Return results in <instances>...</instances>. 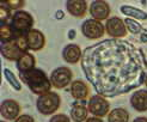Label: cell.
Segmentation results:
<instances>
[{"mask_svg":"<svg viewBox=\"0 0 147 122\" xmlns=\"http://www.w3.org/2000/svg\"><path fill=\"white\" fill-rule=\"evenodd\" d=\"M146 61L131 43L113 38L87 47L82 57L85 75L98 95L114 97L139 86Z\"/></svg>","mask_w":147,"mask_h":122,"instance_id":"6da1fadb","label":"cell"},{"mask_svg":"<svg viewBox=\"0 0 147 122\" xmlns=\"http://www.w3.org/2000/svg\"><path fill=\"white\" fill-rule=\"evenodd\" d=\"M20 78L34 93L40 96L50 92V89L53 86L50 79H48L45 72L38 68H34L26 73H20Z\"/></svg>","mask_w":147,"mask_h":122,"instance_id":"7a4b0ae2","label":"cell"},{"mask_svg":"<svg viewBox=\"0 0 147 122\" xmlns=\"http://www.w3.org/2000/svg\"><path fill=\"white\" fill-rule=\"evenodd\" d=\"M61 104V98L56 92H48L46 95H42L38 97L36 106L37 110L43 115H51L54 114Z\"/></svg>","mask_w":147,"mask_h":122,"instance_id":"3957f363","label":"cell"},{"mask_svg":"<svg viewBox=\"0 0 147 122\" xmlns=\"http://www.w3.org/2000/svg\"><path fill=\"white\" fill-rule=\"evenodd\" d=\"M34 24V18L26 11H17L11 18V26L13 29L16 36L24 35V32H29L32 30L31 26Z\"/></svg>","mask_w":147,"mask_h":122,"instance_id":"277c9868","label":"cell"},{"mask_svg":"<svg viewBox=\"0 0 147 122\" xmlns=\"http://www.w3.org/2000/svg\"><path fill=\"white\" fill-rule=\"evenodd\" d=\"M109 108L110 104L108 100L100 96V95H94L90 98V100L87 102V110H89L94 117H104L107 115H109Z\"/></svg>","mask_w":147,"mask_h":122,"instance_id":"5b68a950","label":"cell"},{"mask_svg":"<svg viewBox=\"0 0 147 122\" xmlns=\"http://www.w3.org/2000/svg\"><path fill=\"white\" fill-rule=\"evenodd\" d=\"M72 71L68 67H57L50 74V83L55 89H63L72 84Z\"/></svg>","mask_w":147,"mask_h":122,"instance_id":"8992f818","label":"cell"},{"mask_svg":"<svg viewBox=\"0 0 147 122\" xmlns=\"http://www.w3.org/2000/svg\"><path fill=\"white\" fill-rule=\"evenodd\" d=\"M105 26L103 25L99 20L96 19H87L82 25V32L86 38L97 40L104 35Z\"/></svg>","mask_w":147,"mask_h":122,"instance_id":"52a82bcc","label":"cell"},{"mask_svg":"<svg viewBox=\"0 0 147 122\" xmlns=\"http://www.w3.org/2000/svg\"><path fill=\"white\" fill-rule=\"evenodd\" d=\"M105 31L114 38H121L127 35V26L119 17H111L105 23Z\"/></svg>","mask_w":147,"mask_h":122,"instance_id":"ba28073f","label":"cell"},{"mask_svg":"<svg viewBox=\"0 0 147 122\" xmlns=\"http://www.w3.org/2000/svg\"><path fill=\"white\" fill-rule=\"evenodd\" d=\"M20 105L14 99H5L0 105V114L5 120H17L19 117Z\"/></svg>","mask_w":147,"mask_h":122,"instance_id":"9c48e42d","label":"cell"},{"mask_svg":"<svg viewBox=\"0 0 147 122\" xmlns=\"http://www.w3.org/2000/svg\"><path fill=\"white\" fill-rule=\"evenodd\" d=\"M90 14L96 20H104L110 14V6L107 1L103 0H94L90 5Z\"/></svg>","mask_w":147,"mask_h":122,"instance_id":"30bf717a","label":"cell"},{"mask_svg":"<svg viewBox=\"0 0 147 122\" xmlns=\"http://www.w3.org/2000/svg\"><path fill=\"white\" fill-rule=\"evenodd\" d=\"M23 54V52L19 49V47L17 46L16 40L6 42V43H1V55L7 60L11 61H18V59L20 57V55Z\"/></svg>","mask_w":147,"mask_h":122,"instance_id":"8fae6325","label":"cell"},{"mask_svg":"<svg viewBox=\"0 0 147 122\" xmlns=\"http://www.w3.org/2000/svg\"><path fill=\"white\" fill-rule=\"evenodd\" d=\"M26 40H28V44L29 49L31 50H41L46 44V37L40 30L32 29L26 34Z\"/></svg>","mask_w":147,"mask_h":122,"instance_id":"7c38bea8","label":"cell"},{"mask_svg":"<svg viewBox=\"0 0 147 122\" xmlns=\"http://www.w3.org/2000/svg\"><path fill=\"white\" fill-rule=\"evenodd\" d=\"M69 92L77 100H85L89 96V86L83 80H74L71 84Z\"/></svg>","mask_w":147,"mask_h":122,"instance_id":"4fadbf2b","label":"cell"},{"mask_svg":"<svg viewBox=\"0 0 147 122\" xmlns=\"http://www.w3.org/2000/svg\"><path fill=\"white\" fill-rule=\"evenodd\" d=\"M62 57L68 63H77L83 57V52L77 44H67L62 50Z\"/></svg>","mask_w":147,"mask_h":122,"instance_id":"5bb4252c","label":"cell"},{"mask_svg":"<svg viewBox=\"0 0 147 122\" xmlns=\"http://www.w3.org/2000/svg\"><path fill=\"white\" fill-rule=\"evenodd\" d=\"M130 104L138 111H147V90H139L130 97Z\"/></svg>","mask_w":147,"mask_h":122,"instance_id":"9a60e30c","label":"cell"},{"mask_svg":"<svg viewBox=\"0 0 147 122\" xmlns=\"http://www.w3.org/2000/svg\"><path fill=\"white\" fill-rule=\"evenodd\" d=\"M67 11L74 17H84L87 11V3L84 0H68L66 3Z\"/></svg>","mask_w":147,"mask_h":122,"instance_id":"2e32d148","label":"cell"},{"mask_svg":"<svg viewBox=\"0 0 147 122\" xmlns=\"http://www.w3.org/2000/svg\"><path fill=\"white\" fill-rule=\"evenodd\" d=\"M35 63H36V60H35V56L32 54H30L29 52L26 53H23L20 55V57L17 61V68L19 69L20 73H26V72L31 71L35 68Z\"/></svg>","mask_w":147,"mask_h":122,"instance_id":"e0dca14e","label":"cell"},{"mask_svg":"<svg viewBox=\"0 0 147 122\" xmlns=\"http://www.w3.org/2000/svg\"><path fill=\"white\" fill-rule=\"evenodd\" d=\"M87 108L83 103H76L72 105L71 109V119L74 122H83L87 120Z\"/></svg>","mask_w":147,"mask_h":122,"instance_id":"ac0fdd59","label":"cell"},{"mask_svg":"<svg viewBox=\"0 0 147 122\" xmlns=\"http://www.w3.org/2000/svg\"><path fill=\"white\" fill-rule=\"evenodd\" d=\"M129 114L123 108H115L108 115V122H128Z\"/></svg>","mask_w":147,"mask_h":122,"instance_id":"d6986e66","label":"cell"},{"mask_svg":"<svg viewBox=\"0 0 147 122\" xmlns=\"http://www.w3.org/2000/svg\"><path fill=\"white\" fill-rule=\"evenodd\" d=\"M121 12L123 14H126L128 17H133L135 19H141V20H146L147 19V13L136 9L134 6H129V5H123L121 6Z\"/></svg>","mask_w":147,"mask_h":122,"instance_id":"ffe728a7","label":"cell"},{"mask_svg":"<svg viewBox=\"0 0 147 122\" xmlns=\"http://www.w3.org/2000/svg\"><path fill=\"white\" fill-rule=\"evenodd\" d=\"M14 38H16V34H14L12 26L7 23H1V25H0V40H1V43L13 41Z\"/></svg>","mask_w":147,"mask_h":122,"instance_id":"44dd1931","label":"cell"},{"mask_svg":"<svg viewBox=\"0 0 147 122\" xmlns=\"http://www.w3.org/2000/svg\"><path fill=\"white\" fill-rule=\"evenodd\" d=\"M124 24H126L128 31H130L131 34L134 35H138L142 32V25L140 23H138V22L135 19H131V18H127L126 20H124Z\"/></svg>","mask_w":147,"mask_h":122,"instance_id":"7402d4cb","label":"cell"},{"mask_svg":"<svg viewBox=\"0 0 147 122\" xmlns=\"http://www.w3.org/2000/svg\"><path fill=\"white\" fill-rule=\"evenodd\" d=\"M4 75H5V78H6V80L10 83V85L12 86L13 89H16V90H18V91L22 89L20 83L17 80V78L14 77V74L12 73V72H11L10 69L5 68V69H4Z\"/></svg>","mask_w":147,"mask_h":122,"instance_id":"603a6c76","label":"cell"},{"mask_svg":"<svg viewBox=\"0 0 147 122\" xmlns=\"http://www.w3.org/2000/svg\"><path fill=\"white\" fill-rule=\"evenodd\" d=\"M16 43L17 46L19 47V49L22 50L23 53H26L28 49H29V44H28V40H26V34L25 35H19V36H16Z\"/></svg>","mask_w":147,"mask_h":122,"instance_id":"cb8c5ba5","label":"cell"},{"mask_svg":"<svg viewBox=\"0 0 147 122\" xmlns=\"http://www.w3.org/2000/svg\"><path fill=\"white\" fill-rule=\"evenodd\" d=\"M11 9L9 5L6 4V1H1V6H0V14H1V23H6V20L10 18L11 16Z\"/></svg>","mask_w":147,"mask_h":122,"instance_id":"d4e9b609","label":"cell"},{"mask_svg":"<svg viewBox=\"0 0 147 122\" xmlns=\"http://www.w3.org/2000/svg\"><path fill=\"white\" fill-rule=\"evenodd\" d=\"M49 122H71V119L65 114H56L54 116H51Z\"/></svg>","mask_w":147,"mask_h":122,"instance_id":"484cf974","label":"cell"},{"mask_svg":"<svg viewBox=\"0 0 147 122\" xmlns=\"http://www.w3.org/2000/svg\"><path fill=\"white\" fill-rule=\"evenodd\" d=\"M5 1L11 10H18L19 7H22L25 4L23 0H5Z\"/></svg>","mask_w":147,"mask_h":122,"instance_id":"4316f807","label":"cell"},{"mask_svg":"<svg viewBox=\"0 0 147 122\" xmlns=\"http://www.w3.org/2000/svg\"><path fill=\"white\" fill-rule=\"evenodd\" d=\"M14 122H35V121L34 117L30 116V115H20L17 120H14Z\"/></svg>","mask_w":147,"mask_h":122,"instance_id":"83f0119b","label":"cell"},{"mask_svg":"<svg viewBox=\"0 0 147 122\" xmlns=\"http://www.w3.org/2000/svg\"><path fill=\"white\" fill-rule=\"evenodd\" d=\"M86 122H103V121L99 117H90V119L86 120Z\"/></svg>","mask_w":147,"mask_h":122,"instance_id":"f1b7e54d","label":"cell"},{"mask_svg":"<svg viewBox=\"0 0 147 122\" xmlns=\"http://www.w3.org/2000/svg\"><path fill=\"white\" fill-rule=\"evenodd\" d=\"M133 122H147V117H136Z\"/></svg>","mask_w":147,"mask_h":122,"instance_id":"f546056e","label":"cell"},{"mask_svg":"<svg viewBox=\"0 0 147 122\" xmlns=\"http://www.w3.org/2000/svg\"><path fill=\"white\" fill-rule=\"evenodd\" d=\"M141 41H142V42H147V31H145V32L141 35Z\"/></svg>","mask_w":147,"mask_h":122,"instance_id":"4dcf8cb0","label":"cell"},{"mask_svg":"<svg viewBox=\"0 0 147 122\" xmlns=\"http://www.w3.org/2000/svg\"><path fill=\"white\" fill-rule=\"evenodd\" d=\"M144 83H145V85H146V88H147V74L145 75V82H144Z\"/></svg>","mask_w":147,"mask_h":122,"instance_id":"1f68e13d","label":"cell"},{"mask_svg":"<svg viewBox=\"0 0 147 122\" xmlns=\"http://www.w3.org/2000/svg\"><path fill=\"white\" fill-rule=\"evenodd\" d=\"M0 122H5V121H0Z\"/></svg>","mask_w":147,"mask_h":122,"instance_id":"d6a6232c","label":"cell"}]
</instances>
